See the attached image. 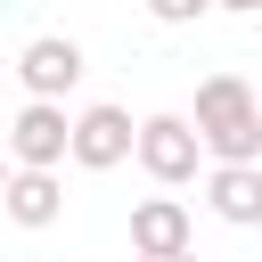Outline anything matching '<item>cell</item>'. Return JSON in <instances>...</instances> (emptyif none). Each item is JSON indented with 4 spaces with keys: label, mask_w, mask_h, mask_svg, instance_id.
Listing matches in <instances>:
<instances>
[{
    "label": "cell",
    "mask_w": 262,
    "mask_h": 262,
    "mask_svg": "<svg viewBox=\"0 0 262 262\" xmlns=\"http://www.w3.org/2000/svg\"><path fill=\"white\" fill-rule=\"evenodd\" d=\"M196 131L213 164H262V106L246 90V74H205L196 82Z\"/></svg>",
    "instance_id": "1"
},
{
    "label": "cell",
    "mask_w": 262,
    "mask_h": 262,
    "mask_svg": "<svg viewBox=\"0 0 262 262\" xmlns=\"http://www.w3.org/2000/svg\"><path fill=\"white\" fill-rule=\"evenodd\" d=\"M139 172H147L156 188H188V180H205L213 156H205L196 115H139Z\"/></svg>",
    "instance_id": "2"
},
{
    "label": "cell",
    "mask_w": 262,
    "mask_h": 262,
    "mask_svg": "<svg viewBox=\"0 0 262 262\" xmlns=\"http://www.w3.org/2000/svg\"><path fill=\"white\" fill-rule=\"evenodd\" d=\"M8 156L57 172V164L74 156V115H66V98H25V106L8 115Z\"/></svg>",
    "instance_id": "3"
},
{
    "label": "cell",
    "mask_w": 262,
    "mask_h": 262,
    "mask_svg": "<svg viewBox=\"0 0 262 262\" xmlns=\"http://www.w3.org/2000/svg\"><path fill=\"white\" fill-rule=\"evenodd\" d=\"M139 156V123H131V106H82L74 115V164L82 172H115V164H131Z\"/></svg>",
    "instance_id": "4"
},
{
    "label": "cell",
    "mask_w": 262,
    "mask_h": 262,
    "mask_svg": "<svg viewBox=\"0 0 262 262\" xmlns=\"http://www.w3.org/2000/svg\"><path fill=\"white\" fill-rule=\"evenodd\" d=\"M82 41H66V33H33L25 49H16V82H25V98H66L74 82H82Z\"/></svg>",
    "instance_id": "5"
},
{
    "label": "cell",
    "mask_w": 262,
    "mask_h": 262,
    "mask_svg": "<svg viewBox=\"0 0 262 262\" xmlns=\"http://www.w3.org/2000/svg\"><path fill=\"white\" fill-rule=\"evenodd\" d=\"M205 213L229 229H262V164H213L205 172Z\"/></svg>",
    "instance_id": "6"
},
{
    "label": "cell",
    "mask_w": 262,
    "mask_h": 262,
    "mask_svg": "<svg viewBox=\"0 0 262 262\" xmlns=\"http://www.w3.org/2000/svg\"><path fill=\"white\" fill-rule=\"evenodd\" d=\"M188 237H196V221H188L180 196H139L131 205V254H188Z\"/></svg>",
    "instance_id": "7"
},
{
    "label": "cell",
    "mask_w": 262,
    "mask_h": 262,
    "mask_svg": "<svg viewBox=\"0 0 262 262\" xmlns=\"http://www.w3.org/2000/svg\"><path fill=\"white\" fill-rule=\"evenodd\" d=\"M0 196H8V221H16V229H49V221L66 213V180L41 172V164H16Z\"/></svg>",
    "instance_id": "8"
},
{
    "label": "cell",
    "mask_w": 262,
    "mask_h": 262,
    "mask_svg": "<svg viewBox=\"0 0 262 262\" xmlns=\"http://www.w3.org/2000/svg\"><path fill=\"white\" fill-rule=\"evenodd\" d=\"M221 0H147V16L156 25H196V16H213Z\"/></svg>",
    "instance_id": "9"
},
{
    "label": "cell",
    "mask_w": 262,
    "mask_h": 262,
    "mask_svg": "<svg viewBox=\"0 0 262 262\" xmlns=\"http://www.w3.org/2000/svg\"><path fill=\"white\" fill-rule=\"evenodd\" d=\"M221 8H229V16H262V0H221Z\"/></svg>",
    "instance_id": "10"
},
{
    "label": "cell",
    "mask_w": 262,
    "mask_h": 262,
    "mask_svg": "<svg viewBox=\"0 0 262 262\" xmlns=\"http://www.w3.org/2000/svg\"><path fill=\"white\" fill-rule=\"evenodd\" d=\"M139 262H196V254H139Z\"/></svg>",
    "instance_id": "11"
}]
</instances>
